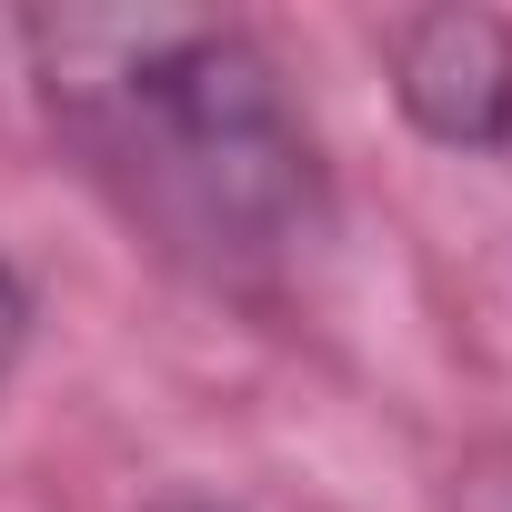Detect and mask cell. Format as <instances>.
Returning a JSON list of instances; mask_svg holds the SVG:
<instances>
[{
    "label": "cell",
    "instance_id": "obj_1",
    "mask_svg": "<svg viewBox=\"0 0 512 512\" xmlns=\"http://www.w3.org/2000/svg\"><path fill=\"white\" fill-rule=\"evenodd\" d=\"M21 41L51 141L151 262L231 302H282L312 272L332 171L251 31L201 11H51Z\"/></svg>",
    "mask_w": 512,
    "mask_h": 512
},
{
    "label": "cell",
    "instance_id": "obj_4",
    "mask_svg": "<svg viewBox=\"0 0 512 512\" xmlns=\"http://www.w3.org/2000/svg\"><path fill=\"white\" fill-rule=\"evenodd\" d=\"M11 352H21V282H11V262H0V372H11Z\"/></svg>",
    "mask_w": 512,
    "mask_h": 512
},
{
    "label": "cell",
    "instance_id": "obj_2",
    "mask_svg": "<svg viewBox=\"0 0 512 512\" xmlns=\"http://www.w3.org/2000/svg\"><path fill=\"white\" fill-rule=\"evenodd\" d=\"M392 101L442 151H502L512 141V21L492 11H412L382 31Z\"/></svg>",
    "mask_w": 512,
    "mask_h": 512
},
{
    "label": "cell",
    "instance_id": "obj_3",
    "mask_svg": "<svg viewBox=\"0 0 512 512\" xmlns=\"http://www.w3.org/2000/svg\"><path fill=\"white\" fill-rule=\"evenodd\" d=\"M452 512H512V432H492L482 452H462V472H452Z\"/></svg>",
    "mask_w": 512,
    "mask_h": 512
}]
</instances>
